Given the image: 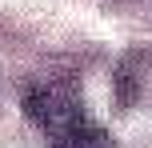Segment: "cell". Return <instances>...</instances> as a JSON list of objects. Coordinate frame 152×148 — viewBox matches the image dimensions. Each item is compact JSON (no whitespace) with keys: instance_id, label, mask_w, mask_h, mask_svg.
Instances as JSON below:
<instances>
[{"instance_id":"1","label":"cell","mask_w":152,"mask_h":148,"mask_svg":"<svg viewBox=\"0 0 152 148\" xmlns=\"http://www.w3.org/2000/svg\"><path fill=\"white\" fill-rule=\"evenodd\" d=\"M24 112L52 148H116L100 124H92L80 92L64 80H36L24 88Z\"/></svg>"}]
</instances>
